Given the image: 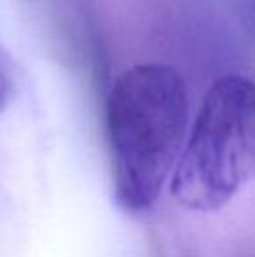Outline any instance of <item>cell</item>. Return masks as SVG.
Instances as JSON below:
<instances>
[{"instance_id":"1","label":"cell","mask_w":255,"mask_h":257,"mask_svg":"<svg viewBox=\"0 0 255 257\" xmlns=\"http://www.w3.org/2000/svg\"><path fill=\"white\" fill-rule=\"evenodd\" d=\"M112 187L128 213L152 208L189 130V93L168 63H138L114 81L107 96Z\"/></svg>"},{"instance_id":"2","label":"cell","mask_w":255,"mask_h":257,"mask_svg":"<svg viewBox=\"0 0 255 257\" xmlns=\"http://www.w3.org/2000/svg\"><path fill=\"white\" fill-rule=\"evenodd\" d=\"M255 168L253 84L222 75L206 91L171 173L180 206L210 213L225 206L252 179Z\"/></svg>"},{"instance_id":"3","label":"cell","mask_w":255,"mask_h":257,"mask_svg":"<svg viewBox=\"0 0 255 257\" xmlns=\"http://www.w3.org/2000/svg\"><path fill=\"white\" fill-rule=\"evenodd\" d=\"M13 95H14L13 82L9 81V77H7V75L0 74V112L6 110V107L9 105Z\"/></svg>"}]
</instances>
